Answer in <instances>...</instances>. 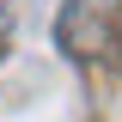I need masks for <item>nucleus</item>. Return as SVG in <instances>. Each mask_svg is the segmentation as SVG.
<instances>
[{
  "label": "nucleus",
  "mask_w": 122,
  "mask_h": 122,
  "mask_svg": "<svg viewBox=\"0 0 122 122\" xmlns=\"http://www.w3.org/2000/svg\"><path fill=\"white\" fill-rule=\"evenodd\" d=\"M61 49L67 55H104L116 43V0H67L61 6V25H55Z\"/></svg>",
  "instance_id": "nucleus-1"
}]
</instances>
